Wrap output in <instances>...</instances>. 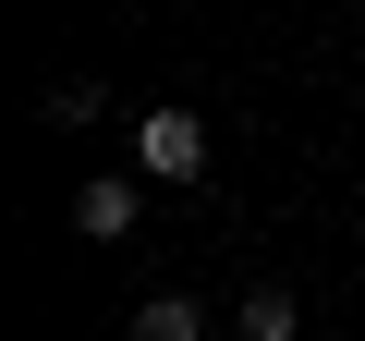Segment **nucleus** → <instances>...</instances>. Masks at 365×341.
<instances>
[{"mask_svg": "<svg viewBox=\"0 0 365 341\" xmlns=\"http://www.w3.org/2000/svg\"><path fill=\"white\" fill-rule=\"evenodd\" d=\"M134 146H146L158 183H195V170H207V122L182 110V98H170V110H146V134H134Z\"/></svg>", "mask_w": 365, "mask_h": 341, "instance_id": "1", "label": "nucleus"}, {"mask_svg": "<svg viewBox=\"0 0 365 341\" xmlns=\"http://www.w3.org/2000/svg\"><path fill=\"white\" fill-rule=\"evenodd\" d=\"M134 341H207L195 292H146V305H134Z\"/></svg>", "mask_w": 365, "mask_h": 341, "instance_id": "2", "label": "nucleus"}, {"mask_svg": "<svg viewBox=\"0 0 365 341\" xmlns=\"http://www.w3.org/2000/svg\"><path fill=\"white\" fill-rule=\"evenodd\" d=\"M73 220H86L98 244H122V232H134V183H86V195H73Z\"/></svg>", "mask_w": 365, "mask_h": 341, "instance_id": "3", "label": "nucleus"}, {"mask_svg": "<svg viewBox=\"0 0 365 341\" xmlns=\"http://www.w3.org/2000/svg\"><path fill=\"white\" fill-rule=\"evenodd\" d=\"M292 329H304L292 292H244V341H292Z\"/></svg>", "mask_w": 365, "mask_h": 341, "instance_id": "4", "label": "nucleus"}]
</instances>
